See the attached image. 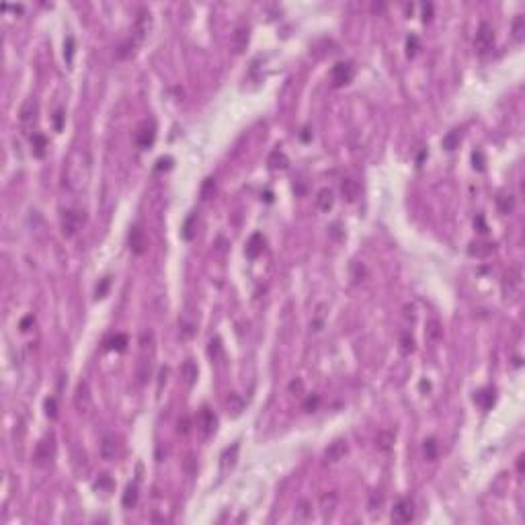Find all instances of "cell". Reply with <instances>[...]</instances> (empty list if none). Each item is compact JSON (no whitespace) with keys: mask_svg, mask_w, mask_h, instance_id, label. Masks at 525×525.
<instances>
[{"mask_svg":"<svg viewBox=\"0 0 525 525\" xmlns=\"http://www.w3.org/2000/svg\"><path fill=\"white\" fill-rule=\"evenodd\" d=\"M423 452H425V459H429V462L437 459V441L435 439H427L425 445H423Z\"/></svg>","mask_w":525,"mask_h":525,"instance_id":"33","label":"cell"},{"mask_svg":"<svg viewBox=\"0 0 525 525\" xmlns=\"http://www.w3.org/2000/svg\"><path fill=\"white\" fill-rule=\"evenodd\" d=\"M195 222L197 218L195 216H189V220L185 222V226H183V236L187 240H193V236H195V230H193V226H195Z\"/></svg>","mask_w":525,"mask_h":525,"instance_id":"38","label":"cell"},{"mask_svg":"<svg viewBox=\"0 0 525 525\" xmlns=\"http://www.w3.org/2000/svg\"><path fill=\"white\" fill-rule=\"evenodd\" d=\"M82 224H84V211L68 209V211L62 213V232H64V236L72 238L74 234L80 230Z\"/></svg>","mask_w":525,"mask_h":525,"instance_id":"3","label":"cell"},{"mask_svg":"<svg viewBox=\"0 0 525 525\" xmlns=\"http://www.w3.org/2000/svg\"><path fill=\"white\" fill-rule=\"evenodd\" d=\"M267 164H269L273 170H277V168L285 170L289 166V160H287V156L281 152V150H273V152L269 154V158H267Z\"/></svg>","mask_w":525,"mask_h":525,"instance_id":"17","label":"cell"},{"mask_svg":"<svg viewBox=\"0 0 525 525\" xmlns=\"http://www.w3.org/2000/svg\"><path fill=\"white\" fill-rule=\"evenodd\" d=\"M355 76V66H353V62H337L333 66V72H330V78H333V84L335 87H345L349 84Z\"/></svg>","mask_w":525,"mask_h":525,"instance_id":"4","label":"cell"},{"mask_svg":"<svg viewBox=\"0 0 525 525\" xmlns=\"http://www.w3.org/2000/svg\"><path fill=\"white\" fill-rule=\"evenodd\" d=\"M472 162H474V168H476V170H484V166H486V158H484V154H482L480 150H476V152L472 154Z\"/></svg>","mask_w":525,"mask_h":525,"instance_id":"41","label":"cell"},{"mask_svg":"<svg viewBox=\"0 0 525 525\" xmlns=\"http://www.w3.org/2000/svg\"><path fill=\"white\" fill-rule=\"evenodd\" d=\"M170 166H173V158H170V156L158 158V162H156V170H168Z\"/></svg>","mask_w":525,"mask_h":525,"instance_id":"46","label":"cell"},{"mask_svg":"<svg viewBox=\"0 0 525 525\" xmlns=\"http://www.w3.org/2000/svg\"><path fill=\"white\" fill-rule=\"evenodd\" d=\"M33 320H35L33 316H25L23 320H21V330H29V326L33 324Z\"/></svg>","mask_w":525,"mask_h":525,"instance_id":"53","label":"cell"},{"mask_svg":"<svg viewBox=\"0 0 525 525\" xmlns=\"http://www.w3.org/2000/svg\"><path fill=\"white\" fill-rule=\"evenodd\" d=\"M431 13H433V4H431V2L423 4V19H425V21H429V19H431Z\"/></svg>","mask_w":525,"mask_h":525,"instance_id":"52","label":"cell"},{"mask_svg":"<svg viewBox=\"0 0 525 525\" xmlns=\"http://www.w3.org/2000/svg\"><path fill=\"white\" fill-rule=\"evenodd\" d=\"M523 33H525V19L523 15H517L515 21H513V37L517 41H523Z\"/></svg>","mask_w":525,"mask_h":525,"instance_id":"31","label":"cell"},{"mask_svg":"<svg viewBox=\"0 0 525 525\" xmlns=\"http://www.w3.org/2000/svg\"><path fill=\"white\" fill-rule=\"evenodd\" d=\"M207 353H209V357L216 361V359H220L222 357V353H224V349H222V341L218 339V337H213L211 341H209V347H207Z\"/></svg>","mask_w":525,"mask_h":525,"instance_id":"30","label":"cell"},{"mask_svg":"<svg viewBox=\"0 0 525 525\" xmlns=\"http://www.w3.org/2000/svg\"><path fill=\"white\" fill-rule=\"evenodd\" d=\"M74 406H76V411L80 414L87 416L91 411H92V394H91V388L87 382H80L76 386V394H74Z\"/></svg>","mask_w":525,"mask_h":525,"instance_id":"5","label":"cell"},{"mask_svg":"<svg viewBox=\"0 0 525 525\" xmlns=\"http://www.w3.org/2000/svg\"><path fill=\"white\" fill-rule=\"evenodd\" d=\"M96 488H99V490H103V488H105V490L113 488V482H111V478L107 476V474H105V476H101V478H99V482H96Z\"/></svg>","mask_w":525,"mask_h":525,"instance_id":"48","label":"cell"},{"mask_svg":"<svg viewBox=\"0 0 525 525\" xmlns=\"http://www.w3.org/2000/svg\"><path fill=\"white\" fill-rule=\"evenodd\" d=\"M416 49H419V37H416V35H411L409 39H406V53H409V56L412 58L414 53H416Z\"/></svg>","mask_w":525,"mask_h":525,"instance_id":"40","label":"cell"},{"mask_svg":"<svg viewBox=\"0 0 525 525\" xmlns=\"http://www.w3.org/2000/svg\"><path fill=\"white\" fill-rule=\"evenodd\" d=\"M316 203H318V207L322 209V211H328L330 207H333V203H335V195H333V191L330 189H320L318 191V197H316Z\"/></svg>","mask_w":525,"mask_h":525,"instance_id":"19","label":"cell"},{"mask_svg":"<svg viewBox=\"0 0 525 525\" xmlns=\"http://www.w3.org/2000/svg\"><path fill=\"white\" fill-rule=\"evenodd\" d=\"M347 452H349V445H347L345 439H335V441L326 447L324 459H326V462H330V464H335V462H339V459L345 457Z\"/></svg>","mask_w":525,"mask_h":525,"instance_id":"10","label":"cell"},{"mask_svg":"<svg viewBox=\"0 0 525 525\" xmlns=\"http://www.w3.org/2000/svg\"><path fill=\"white\" fill-rule=\"evenodd\" d=\"M492 44H495V29H492L488 23H482L478 27V33H476V41H474V46L478 47V51H488L492 47Z\"/></svg>","mask_w":525,"mask_h":525,"instance_id":"8","label":"cell"},{"mask_svg":"<svg viewBox=\"0 0 525 525\" xmlns=\"http://www.w3.org/2000/svg\"><path fill=\"white\" fill-rule=\"evenodd\" d=\"M115 454H117V441H115V437L113 435H107L103 439V443H101V457L107 459V462H111V459H115Z\"/></svg>","mask_w":525,"mask_h":525,"instance_id":"16","label":"cell"},{"mask_svg":"<svg viewBox=\"0 0 525 525\" xmlns=\"http://www.w3.org/2000/svg\"><path fill=\"white\" fill-rule=\"evenodd\" d=\"M109 285H111V279H109V277H105V279H101V283L96 285V292H94V294H96V299L107 296V289H109Z\"/></svg>","mask_w":525,"mask_h":525,"instance_id":"43","label":"cell"},{"mask_svg":"<svg viewBox=\"0 0 525 525\" xmlns=\"http://www.w3.org/2000/svg\"><path fill=\"white\" fill-rule=\"evenodd\" d=\"M523 459H525L523 456H519V459H517V470L519 472H523Z\"/></svg>","mask_w":525,"mask_h":525,"instance_id":"54","label":"cell"},{"mask_svg":"<svg viewBox=\"0 0 525 525\" xmlns=\"http://www.w3.org/2000/svg\"><path fill=\"white\" fill-rule=\"evenodd\" d=\"M425 337H427V341H439V339L443 337V328H441V324H439V320H431V322H427Z\"/></svg>","mask_w":525,"mask_h":525,"instance_id":"25","label":"cell"},{"mask_svg":"<svg viewBox=\"0 0 525 525\" xmlns=\"http://www.w3.org/2000/svg\"><path fill=\"white\" fill-rule=\"evenodd\" d=\"M181 371H183V378H185V382H187L189 386L195 384V380H197V376H199V371H197V365L193 363V359H187V361L183 363V367H181Z\"/></svg>","mask_w":525,"mask_h":525,"instance_id":"20","label":"cell"},{"mask_svg":"<svg viewBox=\"0 0 525 525\" xmlns=\"http://www.w3.org/2000/svg\"><path fill=\"white\" fill-rule=\"evenodd\" d=\"M376 445L382 452H390L392 445H394V433L392 431H380L376 437Z\"/></svg>","mask_w":525,"mask_h":525,"instance_id":"23","label":"cell"},{"mask_svg":"<svg viewBox=\"0 0 525 525\" xmlns=\"http://www.w3.org/2000/svg\"><path fill=\"white\" fill-rule=\"evenodd\" d=\"M238 443H234L232 447H228L226 452H224V456H222V468L226 470V468H232L234 464H236V456H238Z\"/></svg>","mask_w":525,"mask_h":525,"instance_id":"26","label":"cell"},{"mask_svg":"<svg viewBox=\"0 0 525 525\" xmlns=\"http://www.w3.org/2000/svg\"><path fill=\"white\" fill-rule=\"evenodd\" d=\"M154 140H156V125H154V121H142L140 125H137V130H136V144H137V148L146 150V148H150V146L154 144Z\"/></svg>","mask_w":525,"mask_h":525,"instance_id":"6","label":"cell"},{"mask_svg":"<svg viewBox=\"0 0 525 525\" xmlns=\"http://www.w3.org/2000/svg\"><path fill=\"white\" fill-rule=\"evenodd\" d=\"M310 517H312V502L302 499L296 507V521H308Z\"/></svg>","mask_w":525,"mask_h":525,"instance_id":"22","label":"cell"},{"mask_svg":"<svg viewBox=\"0 0 525 525\" xmlns=\"http://www.w3.org/2000/svg\"><path fill=\"white\" fill-rule=\"evenodd\" d=\"M412 519H414V507H412V502L409 499H400L394 505L392 521L394 523H411Z\"/></svg>","mask_w":525,"mask_h":525,"instance_id":"7","label":"cell"},{"mask_svg":"<svg viewBox=\"0 0 525 525\" xmlns=\"http://www.w3.org/2000/svg\"><path fill=\"white\" fill-rule=\"evenodd\" d=\"M121 502H123V507H125V509L136 507V502H137V486H136V484H130V486L125 488Z\"/></svg>","mask_w":525,"mask_h":525,"instance_id":"28","label":"cell"},{"mask_svg":"<svg viewBox=\"0 0 525 525\" xmlns=\"http://www.w3.org/2000/svg\"><path fill=\"white\" fill-rule=\"evenodd\" d=\"M199 423H201V427H203V433H205V435H211L213 431H216L218 419H216V414H213L209 409H201V412H199Z\"/></svg>","mask_w":525,"mask_h":525,"instance_id":"13","label":"cell"},{"mask_svg":"<svg viewBox=\"0 0 525 525\" xmlns=\"http://www.w3.org/2000/svg\"><path fill=\"white\" fill-rule=\"evenodd\" d=\"M457 144H459V132H457V130L449 132V134L443 137V148H445V150H454V148H457Z\"/></svg>","mask_w":525,"mask_h":525,"instance_id":"36","label":"cell"},{"mask_svg":"<svg viewBox=\"0 0 525 525\" xmlns=\"http://www.w3.org/2000/svg\"><path fill=\"white\" fill-rule=\"evenodd\" d=\"M53 457H56V437H53V433H47L39 439L33 454V462L37 466H47Z\"/></svg>","mask_w":525,"mask_h":525,"instance_id":"1","label":"cell"},{"mask_svg":"<svg viewBox=\"0 0 525 525\" xmlns=\"http://www.w3.org/2000/svg\"><path fill=\"white\" fill-rule=\"evenodd\" d=\"M150 29H152V15H150V10L148 8H142L140 13H137L136 21H134V27H132V41L137 46V44H142V41L148 37L150 33Z\"/></svg>","mask_w":525,"mask_h":525,"instance_id":"2","label":"cell"},{"mask_svg":"<svg viewBox=\"0 0 525 525\" xmlns=\"http://www.w3.org/2000/svg\"><path fill=\"white\" fill-rule=\"evenodd\" d=\"M35 113H37V103L33 101V99H27L23 105H21V111H19V117H21V121L23 123H27V121H31L35 117Z\"/></svg>","mask_w":525,"mask_h":525,"instance_id":"18","label":"cell"},{"mask_svg":"<svg viewBox=\"0 0 525 525\" xmlns=\"http://www.w3.org/2000/svg\"><path fill=\"white\" fill-rule=\"evenodd\" d=\"M474 226H478V228H480V230H478L480 234H486V232H488L486 224H484V218H482V216H478V218L474 220Z\"/></svg>","mask_w":525,"mask_h":525,"instance_id":"51","label":"cell"},{"mask_svg":"<svg viewBox=\"0 0 525 525\" xmlns=\"http://www.w3.org/2000/svg\"><path fill=\"white\" fill-rule=\"evenodd\" d=\"M74 49H76V41H74L72 35H68L66 41H64V58H66V64H72V60H74Z\"/></svg>","mask_w":525,"mask_h":525,"instance_id":"32","label":"cell"},{"mask_svg":"<svg viewBox=\"0 0 525 525\" xmlns=\"http://www.w3.org/2000/svg\"><path fill=\"white\" fill-rule=\"evenodd\" d=\"M31 144H33V152L37 158H44L46 156V148H47V140H46V136H41V134H35L33 137H31Z\"/></svg>","mask_w":525,"mask_h":525,"instance_id":"29","label":"cell"},{"mask_svg":"<svg viewBox=\"0 0 525 525\" xmlns=\"http://www.w3.org/2000/svg\"><path fill=\"white\" fill-rule=\"evenodd\" d=\"M177 431H179L181 435H187V433H189V419H187V416H181V419H179V423H177Z\"/></svg>","mask_w":525,"mask_h":525,"instance_id":"47","label":"cell"},{"mask_svg":"<svg viewBox=\"0 0 525 525\" xmlns=\"http://www.w3.org/2000/svg\"><path fill=\"white\" fill-rule=\"evenodd\" d=\"M150 373H152V361H150V357H142L140 365H137V384H146Z\"/></svg>","mask_w":525,"mask_h":525,"instance_id":"24","label":"cell"},{"mask_svg":"<svg viewBox=\"0 0 525 525\" xmlns=\"http://www.w3.org/2000/svg\"><path fill=\"white\" fill-rule=\"evenodd\" d=\"M246 46H249V27L240 25V27L234 29V33H232V49L236 53H242L246 49Z\"/></svg>","mask_w":525,"mask_h":525,"instance_id":"11","label":"cell"},{"mask_svg":"<svg viewBox=\"0 0 525 525\" xmlns=\"http://www.w3.org/2000/svg\"><path fill=\"white\" fill-rule=\"evenodd\" d=\"M127 240H130V249H132V252H136V254H144V252H146V249H148V240H146V234H144V230H142L140 224L132 226Z\"/></svg>","mask_w":525,"mask_h":525,"instance_id":"9","label":"cell"},{"mask_svg":"<svg viewBox=\"0 0 525 525\" xmlns=\"http://www.w3.org/2000/svg\"><path fill=\"white\" fill-rule=\"evenodd\" d=\"M211 191H216V185H213V179H207V181H205V185H203V191H201L203 199H207Z\"/></svg>","mask_w":525,"mask_h":525,"instance_id":"49","label":"cell"},{"mask_svg":"<svg viewBox=\"0 0 525 525\" xmlns=\"http://www.w3.org/2000/svg\"><path fill=\"white\" fill-rule=\"evenodd\" d=\"M318 404H320V398H318L316 394H314V396H308V398L304 400V411L314 412V411L318 409Z\"/></svg>","mask_w":525,"mask_h":525,"instance_id":"42","label":"cell"},{"mask_svg":"<svg viewBox=\"0 0 525 525\" xmlns=\"http://www.w3.org/2000/svg\"><path fill=\"white\" fill-rule=\"evenodd\" d=\"M107 345H109V349H115V351H125V347H127V337H125V335H115V337L109 339V342H107Z\"/></svg>","mask_w":525,"mask_h":525,"instance_id":"34","label":"cell"},{"mask_svg":"<svg viewBox=\"0 0 525 525\" xmlns=\"http://www.w3.org/2000/svg\"><path fill=\"white\" fill-rule=\"evenodd\" d=\"M226 404H228V412H232L234 416H238V414L244 411V400L240 398L238 394H230V396H228V400H226Z\"/></svg>","mask_w":525,"mask_h":525,"instance_id":"27","label":"cell"},{"mask_svg":"<svg viewBox=\"0 0 525 525\" xmlns=\"http://www.w3.org/2000/svg\"><path fill=\"white\" fill-rule=\"evenodd\" d=\"M134 47H136V44H134L132 39H127L125 44H121L119 49H117V58H121V60H123V58H127V56H132V53H134Z\"/></svg>","mask_w":525,"mask_h":525,"instance_id":"37","label":"cell"},{"mask_svg":"<svg viewBox=\"0 0 525 525\" xmlns=\"http://www.w3.org/2000/svg\"><path fill=\"white\" fill-rule=\"evenodd\" d=\"M412 351H414V341L409 335H404L402 337V353L404 355H409V353H412Z\"/></svg>","mask_w":525,"mask_h":525,"instance_id":"44","label":"cell"},{"mask_svg":"<svg viewBox=\"0 0 525 525\" xmlns=\"http://www.w3.org/2000/svg\"><path fill=\"white\" fill-rule=\"evenodd\" d=\"M337 492H324L322 497H320V511H322V515L328 517V515H333V511L337 507Z\"/></svg>","mask_w":525,"mask_h":525,"instance_id":"15","label":"cell"},{"mask_svg":"<svg viewBox=\"0 0 525 525\" xmlns=\"http://www.w3.org/2000/svg\"><path fill=\"white\" fill-rule=\"evenodd\" d=\"M513 207H515V197H513V195H502V197H499V209H501L502 213H511Z\"/></svg>","mask_w":525,"mask_h":525,"instance_id":"35","label":"cell"},{"mask_svg":"<svg viewBox=\"0 0 525 525\" xmlns=\"http://www.w3.org/2000/svg\"><path fill=\"white\" fill-rule=\"evenodd\" d=\"M263 246H265V238L261 236L259 232H256V234H252V236L249 238V242H246L244 252H246L249 259H256V256L263 252Z\"/></svg>","mask_w":525,"mask_h":525,"instance_id":"12","label":"cell"},{"mask_svg":"<svg viewBox=\"0 0 525 525\" xmlns=\"http://www.w3.org/2000/svg\"><path fill=\"white\" fill-rule=\"evenodd\" d=\"M44 406H46V414L49 416V419H56V416H58V402H56V398L49 396Z\"/></svg>","mask_w":525,"mask_h":525,"instance_id":"39","label":"cell"},{"mask_svg":"<svg viewBox=\"0 0 525 525\" xmlns=\"http://www.w3.org/2000/svg\"><path fill=\"white\" fill-rule=\"evenodd\" d=\"M474 402L480 404L482 409H490V406L495 404V392L492 390H478L474 394Z\"/></svg>","mask_w":525,"mask_h":525,"instance_id":"21","label":"cell"},{"mask_svg":"<svg viewBox=\"0 0 525 525\" xmlns=\"http://www.w3.org/2000/svg\"><path fill=\"white\" fill-rule=\"evenodd\" d=\"M53 125H56L58 132L62 130V125H64V111H56V115H53Z\"/></svg>","mask_w":525,"mask_h":525,"instance_id":"50","label":"cell"},{"mask_svg":"<svg viewBox=\"0 0 525 525\" xmlns=\"http://www.w3.org/2000/svg\"><path fill=\"white\" fill-rule=\"evenodd\" d=\"M341 193H342V197H345L347 201H355L357 195H359V183L355 179H342V183H341Z\"/></svg>","mask_w":525,"mask_h":525,"instance_id":"14","label":"cell"},{"mask_svg":"<svg viewBox=\"0 0 525 525\" xmlns=\"http://www.w3.org/2000/svg\"><path fill=\"white\" fill-rule=\"evenodd\" d=\"M289 392L296 394V396H302V394H304V384H302V380H294L292 384H289Z\"/></svg>","mask_w":525,"mask_h":525,"instance_id":"45","label":"cell"}]
</instances>
